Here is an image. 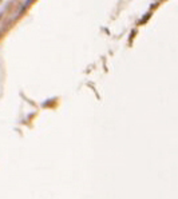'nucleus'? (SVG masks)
I'll return each instance as SVG.
<instances>
[{"label":"nucleus","instance_id":"f257e3e1","mask_svg":"<svg viewBox=\"0 0 178 199\" xmlns=\"http://www.w3.org/2000/svg\"><path fill=\"white\" fill-rule=\"evenodd\" d=\"M31 1H32V0H26V3H24V8H26L28 4H31Z\"/></svg>","mask_w":178,"mask_h":199}]
</instances>
